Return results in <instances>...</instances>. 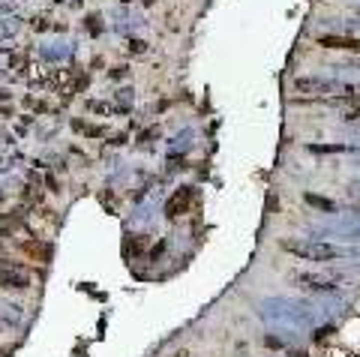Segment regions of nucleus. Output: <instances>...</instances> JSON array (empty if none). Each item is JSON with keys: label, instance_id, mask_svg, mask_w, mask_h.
<instances>
[{"label": "nucleus", "instance_id": "1", "mask_svg": "<svg viewBox=\"0 0 360 357\" xmlns=\"http://www.w3.org/2000/svg\"><path fill=\"white\" fill-rule=\"evenodd\" d=\"M282 249L297 255V258H309V261H333V258L342 255L330 243H309V240H300V243L297 240H282Z\"/></svg>", "mask_w": 360, "mask_h": 357}, {"label": "nucleus", "instance_id": "2", "mask_svg": "<svg viewBox=\"0 0 360 357\" xmlns=\"http://www.w3.org/2000/svg\"><path fill=\"white\" fill-rule=\"evenodd\" d=\"M0 285H3V288H15V291H24V288L30 285V276L21 270V264L0 261Z\"/></svg>", "mask_w": 360, "mask_h": 357}, {"label": "nucleus", "instance_id": "3", "mask_svg": "<svg viewBox=\"0 0 360 357\" xmlns=\"http://www.w3.org/2000/svg\"><path fill=\"white\" fill-rule=\"evenodd\" d=\"M291 87L297 90V93H318V96H324V93H336L339 90V84L336 81H327V78H294L291 81Z\"/></svg>", "mask_w": 360, "mask_h": 357}, {"label": "nucleus", "instance_id": "4", "mask_svg": "<svg viewBox=\"0 0 360 357\" xmlns=\"http://www.w3.org/2000/svg\"><path fill=\"white\" fill-rule=\"evenodd\" d=\"M189 201H192V189H177V192L171 195V201L165 204V216H168V219H177V213H186Z\"/></svg>", "mask_w": 360, "mask_h": 357}, {"label": "nucleus", "instance_id": "5", "mask_svg": "<svg viewBox=\"0 0 360 357\" xmlns=\"http://www.w3.org/2000/svg\"><path fill=\"white\" fill-rule=\"evenodd\" d=\"M321 48H339V51H360V39H345V36H318Z\"/></svg>", "mask_w": 360, "mask_h": 357}, {"label": "nucleus", "instance_id": "6", "mask_svg": "<svg viewBox=\"0 0 360 357\" xmlns=\"http://www.w3.org/2000/svg\"><path fill=\"white\" fill-rule=\"evenodd\" d=\"M294 282L306 285L309 291H333V282H327V279H321V276H312V273H297Z\"/></svg>", "mask_w": 360, "mask_h": 357}, {"label": "nucleus", "instance_id": "7", "mask_svg": "<svg viewBox=\"0 0 360 357\" xmlns=\"http://www.w3.org/2000/svg\"><path fill=\"white\" fill-rule=\"evenodd\" d=\"M69 126H72L78 135H87V138H102V135H105V129H102V126H96V123H87V120H78V117H75Z\"/></svg>", "mask_w": 360, "mask_h": 357}, {"label": "nucleus", "instance_id": "8", "mask_svg": "<svg viewBox=\"0 0 360 357\" xmlns=\"http://www.w3.org/2000/svg\"><path fill=\"white\" fill-rule=\"evenodd\" d=\"M129 51H132V54H144V51H147V42H144V39H129Z\"/></svg>", "mask_w": 360, "mask_h": 357}, {"label": "nucleus", "instance_id": "9", "mask_svg": "<svg viewBox=\"0 0 360 357\" xmlns=\"http://www.w3.org/2000/svg\"><path fill=\"white\" fill-rule=\"evenodd\" d=\"M306 201H309V204H315V207H324V210H333V204H330L327 198H318V195H306Z\"/></svg>", "mask_w": 360, "mask_h": 357}, {"label": "nucleus", "instance_id": "10", "mask_svg": "<svg viewBox=\"0 0 360 357\" xmlns=\"http://www.w3.org/2000/svg\"><path fill=\"white\" fill-rule=\"evenodd\" d=\"M45 186H48V189H51V192H60V183H57V177H54V174H51V171H48V174H45Z\"/></svg>", "mask_w": 360, "mask_h": 357}, {"label": "nucleus", "instance_id": "11", "mask_svg": "<svg viewBox=\"0 0 360 357\" xmlns=\"http://www.w3.org/2000/svg\"><path fill=\"white\" fill-rule=\"evenodd\" d=\"M108 75H111V78H123V75H126V69H111Z\"/></svg>", "mask_w": 360, "mask_h": 357}]
</instances>
